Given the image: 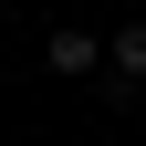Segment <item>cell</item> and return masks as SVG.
I'll list each match as a JSON object with an SVG mask.
<instances>
[{
  "label": "cell",
  "instance_id": "6da1fadb",
  "mask_svg": "<svg viewBox=\"0 0 146 146\" xmlns=\"http://www.w3.org/2000/svg\"><path fill=\"white\" fill-rule=\"evenodd\" d=\"M104 63H115V73H104V94H115V104H136V84H146V21H125L115 42H104Z\"/></svg>",
  "mask_w": 146,
  "mask_h": 146
},
{
  "label": "cell",
  "instance_id": "7a4b0ae2",
  "mask_svg": "<svg viewBox=\"0 0 146 146\" xmlns=\"http://www.w3.org/2000/svg\"><path fill=\"white\" fill-rule=\"evenodd\" d=\"M104 52H94V31H52V73H94Z\"/></svg>",
  "mask_w": 146,
  "mask_h": 146
}]
</instances>
